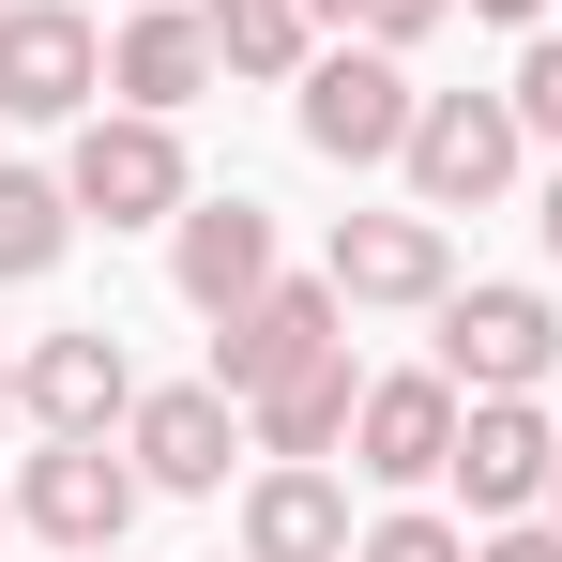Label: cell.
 Returning <instances> with one entry per match:
<instances>
[{"label":"cell","mask_w":562,"mask_h":562,"mask_svg":"<svg viewBox=\"0 0 562 562\" xmlns=\"http://www.w3.org/2000/svg\"><path fill=\"white\" fill-rule=\"evenodd\" d=\"M517 92L486 106V92H426L411 106V183H426V213H486V198L517 183Z\"/></svg>","instance_id":"1"},{"label":"cell","mask_w":562,"mask_h":562,"mask_svg":"<svg viewBox=\"0 0 562 562\" xmlns=\"http://www.w3.org/2000/svg\"><path fill=\"white\" fill-rule=\"evenodd\" d=\"M411 77H395V46H335V61H304V137L335 153V168H380V153H411Z\"/></svg>","instance_id":"2"},{"label":"cell","mask_w":562,"mask_h":562,"mask_svg":"<svg viewBox=\"0 0 562 562\" xmlns=\"http://www.w3.org/2000/svg\"><path fill=\"white\" fill-rule=\"evenodd\" d=\"M77 213H106V228H153V213H183V137L153 122V106H122V122H92L77 137Z\"/></svg>","instance_id":"3"},{"label":"cell","mask_w":562,"mask_h":562,"mask_svg":"<svg viewBox=\"0 0 562 562\" xmlns=\"http://www.w3.org/2000/svg\"><path fill=\"white\" fill-rule=\"evenodd\" d=\"M548 304L532 289H441V380L457 395H517V380H548Z\"/></svg>","instance_id":"4"},{"label":"cell","mask_w":562,"mask_h":562,"mask_svg":"<svg viewBox=\"0 0 562 562\" xmlns=\"http://www.w3.org/2000/svg\"><path fill=\"white\" fill-rule=\"evenodd\" d=\"M92 92H106L92 15H61V0H15V15H0V106H15V122H61V106H92Z\"/></svg>","instance_id":"5"},{"label":"cell","mask_w":562,"mask_h":562,"mask_svg":"<svg viewBox=\"0 0 562 562\" xmlns=\"http://www.w3.org/2000/svg\"><path fill=\"white\" fill-rule=\"evenodd\" d=\"M319 350H335V274H289V289H259V304L213 335V380H228V395H274V380L319 366Z\"/></svg>","instance_id":"6"},{"label":"cell","mask_w":562,"mask_h":562,"mask_svg":"<svg viewBox=\"0 0 562 562\" xmlns=\"http://www.w3.org/2000/svg\"><path fill=\"white\" fill-rule=\"evenodd\" d=\"M137 486H153V471H122V457H106V426H92V441H46V457H31V532H61V548L92 562V548H122Z\"/></svg>","instance_id":"7"},{"label":"cell","mask_w":562,"mask_h":562,"mask_svg":"<svg viewBox=\"0 0 562 562\" xmlns=\"http://www.w3.org/2000/svg\"><path fill=\"white\" fill-rule=\"evenodd\" d=\"M457 457V380H366V411H350V471H380V486H426V471Z\"/></svg>","instance_id":"8"},{"label":"cell","mask_w":562,"mask_h":562,"mask_svg":"<svg viewBox=\"0 0 562 562\" xmlns=\"http://www.w3.org/2000/svg\"><path fill=\"white\" fill-rule=\"evenodd\" d=\"M548 457H562V441L532 426V395H471V411H457V457H441V471L471 486V517H517V502H548Z\"/></svg>","instance_id":"9"},{"label":"cell","mask_w":562,"mask_h":562,"mask_svg":"<svg viewBox=\"0 0 562 562\" xmlns=\"http://www.w3.org/2000/svg\"><path fill=\"white\" fill-rule=\"evenodd\" d=\"M259 289H274V213H259V198H198L183 213V304L244 319Z\"/></svg>","instance_id":"10"},{"label":"cell","mask_w":562,"mask_h":562,"mask_svg":"<svg viewBox=\"0 0 562 562\" xmlns=\"http://www.w3.org/2000/svg\"><path fill=\"white\" fill-rule=\"evenodd\" d=\"M335 304H441V213H350L335 228Z\"/></svg>","instance_id":"11"},{"label":"cell","mask_w":562,"mask_h":562,"mask_svg":"<svg viewBox=\"0 0 562 562\" xmlns=\"http://www.w3.org/2000/svg\"><path fill=\"white\" fill-rule=\"evenodd\" d=\"M244 562H350V502L319 457H274L259 502H244Z\"/></svg>","instance_id":"12"},{"label":"cell","mask_w":562,"mask_h":562,"mask_svg":"<svg viewBox=\"0 0 562 562\" xmlns=\"http://www.w3.org/2000/svg\"><path fill=\"white\" fill-rule=\"evenodd\" d=\"M122 457L153 486H228V380H183V395H137V441Z\"/></svg>","instance_id":"13"},{"label":"cell","mask_w":562,"mask_h":562,"mask_svg":"<svg viewBox=\"0 0 562 562\" xmlns=\"http://www.w3.org/2000/svg\"><path fill=\"white\" fill-rule=\"evenodd\" d=\"M350 411H366V366H350V335H335L319 366H289L274 395H259V457H335Z\"/></svg>","instance_id":"14"},{"label":"cell","mask_w":562,"mask_h":562,"mask_svg":"<svg viewBox=\"0 0 562 562\" xmlns=\"http://www.w3.org/2000/svg\"><path fill=\"white\" fill-rule=\"evenodd\" d=\"M15 395H31L61 441H92V426L122 411V395H137V380H122V335H46V350L15 366Z\"/></svg>","instance_id":"15"},{"label":"cell","mask_w":562,"mask_h":562,"mask_svg":"<svg viewBox=\"0 0 562 562\" xmlns=\"http://www.w3.org/2000/svg\"><path fill=\"white\" fill-rule=\"evenodd\" d=\"M198 77H213V15H137V31L106 46V92L153 106V122H168V106H198Z\"/></svg>","instance_id":"16"},{"label":"cell","mask_w":562,"mask_h":562,"mask_svg":"<svg viewBox=\"0 0 562 562\" xmlns=\"http://www.w3.org/2000/svg\"><path fill=\"white\" fill-rule=\"evenodd\" d=\"M213 61L228 77H304V0H213Z\"/></svg>","instance_id":"17"},{"label":"cell","mask_w":562,"mask_h":562,"mask_svg":"<svg viewBox=\"0 0 562 562\" xmlns=\"http://www.w3.org/2000/svg\"><path fill=\"white\" fill-rule=\"evenodd\" d=\"M77 244V183H31V168H0V274H46Z\"/></svg>","instance_id":"18"},{"label":"cell","mask_w":562,"mask_h":562,"mask_svg":"<svg viewBox=\"0 0 562 562\" xmlns=\"http://www.w3.org/2000/svg\"><path fill=\"white\" fill-rule=\"evenodd\" d=\"M366 562H471V548L441 532V517H380V532H366Z\"/></svg>","instance_id":"19"},{"label":"cell","mask_w":562,"mask_h":562,"mask_svg":"<svg viewBox=\"0 0 562 562\" xmlns=\"http://www.w3.org/2000/svg\"><path fill=\"white\" fill-rule=\"evenodd\" d=\"M517 122H532V137H562V31L517 61Z\"/></svg>","instance_id":"20"},{"label":"cell","mask_w":562,"mask_h":562,"mask_svg":"<svg viewBox=\"0 0 562 562\" xmlns=\"http://www.w3.org/2000/svg\"><path fill=\"white\" fill-rule=\"evenodd\" d=\"M457 0H366V46H411V31H441Z\"/></svg>","instance_id":"21"},{"label":"cell","mask_w":562,"mask_h":562,"mask_svg":"<svg viewBox=\"0 0 562 562\" xmlns=\"http://www.w3.org/2000/svg\"><path fill=\"white\" fill-rule=\"evenodd\" d=\"M471 562H562V532H517V517H502V532H486Z\"/></svg>","instance_id":"22"},{"label":"cell","mask_w":562,"mask_h":562,"mask_svg":"<svg viewBox=\"0 0 562 562\" xmlns=\"http://www.w3.org/2000/svg\"><path fill=\"white\" fill-rule=\"evenodd\" d=\"M471 15H548V0H471Z\"/></svg>","instance_id":"23"},{"label":"cell","mask_w":562,"mask_h":562,"mask_svg":"<svg viewBox=\"0 0 562 562\" xmlns=\"http://www.w3.org/2000/svg\"><path fill=\"white\" fill-rule=\"evenodd\" d=\"M548 259H562V183H548Z\"/></svg>","instance_id":"24"},{"label":"cell","mask_w":562,"mask_h":562,"mask_svg":"<svg viewBox=\"0 0 562 562\" xmlns=\"http://www.w3.org/2000/svg\"><path fill=\"white\" fill-rule=\"evenodd\" d=\"M304 15H366V0H304Z\"/></svg>","instance_id":"25"},{"label":"cell","mask_w":562,"mask_h":562,"mask_svg":"<svg viewBox=\"0 0 562 562\" xmlns=\"http://www.w3.org/2000/svg\"><path fill=\"white\" fill-rule=\"evenodd\" d=\"M0 411H15V366H0Z\"/></svg>","instance_id":"26"},{"label":"cell","mask_w":562,"mask_h":562,"mask_svg":"<svg viewBox=\"0 0 562 562\" xmlns=\"http://www.w3.org/2000/svg\"><path fill=\"white\" fill-rule=\"evenodd\" d=\"M548 502H562V457H548Z\"/></svg>","instance_id":"27"},{"label":"cell","mask_w":562,"mask_h":562,"mask_svg":"<svg viewBox=\"0 0 562 562\" xmlns=\"http://www.w3.org/2000/svg\"><path fill=\"white\" fill-rule=\"evenodd\" d=\"M92 562H106V548H92Z\"/></svg>","instance_id":"28"}]
</instances>
